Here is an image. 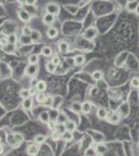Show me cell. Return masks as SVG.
Masks as SVG:
<instances>
[{"label":"cell","instance_id":"cell-1","mask_svg":"<svg viewBox=\"0 0 139 156\" xmlns=\"http://www.w3.org/2000/svg\"><path fill=\"white\" fill-rule=\"evenodd\" d=\"M59 11H60V7L57 3L50 2L46 5V11L48 13V14H51V15L56 16V15L59 14Z\"/></svg>","mask_w":139,"mask_h":156},{"label":"cell","instance_id":"cell-2","mask_svg":"<svg viewBox=\"0 0 139 156\" xmlns=\"http://www.w3.org/2000/svg\"><path fill=\"white\" fill-rule=\"evenodd\" d=\"M38 73V65H32L29 63L26 69H25V74L29 77H36Z\"/></svg>","mask_w":139,"mask_h":156},{"label":"cell","instance_id":"cell-3","mask_svg":"<svg viewBox=\"0 0 139 156\" xmlns=\"http://www.w3.org/2000/svg\"><path fill=\"white\" fill-rule=\"evenodd\" d=\"M18 17H19V19L24 23L29 22L30 19H31L30 14L26 11V9H24V8H21V9L18 11Z\"/></svg>","mask_w":139,"mask_h":156},{"label":"cell","instance_id":"cell-4","mask_svg":"<svg viewBox=\"0 0 139 156\" xmlns=\"http://www.w3.org/2000/svg\"><path fill=\"white\" fill-rule=\"evenodd\" d=\"M55 22V16L54 15H51V14H46L43 16V23L47 26H51L53 23Z\"/></svg>","mask_w":139,"mask_h":156},{"label":"cell","instance_id":"cell-5","mask_svg":"<svg viewBox=\"0 0 139 156\" xmlns=\"http://www.w3.org/2000/svg\"><path fill=\"white\" fill-rule=\"evenodd\" d=\"M57 47L61 54H66V52H68V50H70V44L66 41H60L58 43Z\"/></svg>","mask_w":139,"mask_h":156},{"label":"cell","instance_id":"cell-6","mask_svg":"<svg viewBox=\"0 0 139 156\" xmlns=\"http://www.w3.org/2000/svg\"><path fill=\"white\" fill-rule=\"evenodd\" d=\"M38 150H40V148H38V146L36 145V144H30V145L27 146V149H26L27 154L30 156H36L38 153Z\"/></svg>","mask_w":139,"mask_h":156},{"label":"cell","instance_id":"cell-7","mask_svg":"<svg viewBox=\"0 0 139 156\" xmlns=\"http://www.w3.org/2000/svg\"><path fill=\"white\" fill-rule=\"evenodd\" d=\"M42 33L41 31H38V30L36 29H33L32 32H31V34H30V38H31V42L32 43H38V42L42 40Z\"/></svg>","mask_w":139,"mask_h":156},{"label":"cell","instance_id":"cell-8","mask_svg":"<svg viewBox=\"0 0 139 156\" xmlns=\"http://www.w3.org/2000/svg\"><path fill=\"white\" fill-rule=\"evenodd\" d=\"M91 107L93 105L89 101H84L83 103H81V112L84 115H88L91 111Z\"/></svg>","mask_w":139,"mask_h":156},{"label":"cell","instance_id":"cell-9","mask_svg":"<svg viewBox=\"0 0 139 156\" xmlns=\"http://www.w3.org/2000/svg\"><path fill=\"white\" fill-rule=\"evenodd\" d=\"M46 33H47V36L49 38H55L58 36V30L57 28L53 27V26H48Z\"/></svg>","mask_w":139,"mask_h":156},{"label":"cell","instance_id":"cell-10","mask_svg":"<svg viewBox=\"0 0 139 156\" xmlns=\"http://www.w3.org/2000/svg\"><path fill=\"white\" fill-rule=\"evenodd\" d=\"M107 120H108V122L111 124H116L120 122V117L118 113H116V112H111V113H108V117H107Z\"/></svg>","mask_w":139,"mask_h":156},{"label":"cell","instance_id":"cell-11","mask_svg":"<svg viewBox=\"0 0 139 156\" xmlns=\"http://www.w3.org/2000/svg\"><path fill=\"white\" fill-rule=\"evenodd\" d=\"M22 106L25 110H30L32 108L33 106V100L31 98H25L23 99V102H22Z\"/></svg>","mask_w":139,"mask_h":156},{"label":"cell","instance_id":"cell-12","mask_svg":"<svg viewBox=\"0 0 139 156\" xmlns=\"http://www.w3.org/2000/svg\"><path fill=\"white\" fill-rule=\"evenodd\" d=\"M97 117H98L100 120H105V119H107V117H108V111H107L106 108H104V107L98 108V110H97Z\"/></svg>","mask_w":139,"mask_h":156},{"label":"cell","instance_id":"cell-13","mask_svg":"<svg viewBox=\"0 0 139 156\" xmlns=\"http://www.w3.org/2000/svg\"><path fill=\"white\" fill-rule=\"evenodd\" d=\"M36 101L38 102V103H45V102L47 101V100H49V97L47 96V94H45V92H38V94H36Z\"/></svg>","mask_w":139,"mask_h":156},{"label":"cell","instance_id":"cell-14","mask_svg":"<svg viewBox=\"0 0 139 156\" xmlns=\"http://www.w3.org/2000/svg\"><path fill=\"white\" fill-rule=\"evenodd\" d=\"M38 120L41 121L42 123L47 124L50 120H51V119H50L49 112L48 111H42L41 113H40V115H38Z\"/></svg>","mask_w":139,"mask_h":156},{"label":"cell","instance_id":"cell-15","mask_svg":"<svg viewBox=\"0 0 139 156\" xmlns=\"http://www.w3.org/2000/svg\"><path fill=\"white\" fill-rule=\"evenodd\" d=\"M95 150L98 155H103V154H105L107 152L108 148H107V146H105L104 144H98Z\"/></svg>","mask_w":139,"mask_h":156},{"label":"cell","instance_id":"cell-16","mask_svg":"<svg viewBox=\"0 0 139 156\" xmlns=\"http://www.w3.org/2000/svg\"><path fill=\"white\" fill-rule=\"evenodd\" d=\"M53 53V50H52L51 47L49 46H44L43 48L41 49V54L45 57H50Z\"/></svg>","mask_w":139,"mask_h":156},{"label":"cell","instance_id":"cell-17","mask_svg":"<svg viewBox=\"0 0 139 156\" xmlns=\"http://www.w3.org/2000/svg\"><path fill=\"white\" fill-rule=\"evenodd\" d=\"M64 126H66V131H71V132H73V131H75L76 130V123L75 122H73V121H71V120H68L64 123Z\"/></svg>","mask_w":139,"mask_h":156},{"label":"cell","instance_id":"cell-18","mask_svg":"<svg viewBox=\"0 0 139 156\" xmlns=\"http://www.w3.org/2000/svg\"><path fill=\"white\" fill-rule=\"evenodd\" d=\"M36 88L38 92H45L47 88V83L46 81H44V80H38V82H36Z\"/></svg>","mask_w":139,"mask_h":156},{"label":"cell","instance_id":"cell-19","mask_svg":"<svg viewBox=\"0 0 139 156\" xmlns=\"http://www.w3.org/2000/svg\"><path fill=\"white\" fill-rule=\"evenodd\" d=\"M84 63H85V57L82 54H77L74 57V63L76 66H82Z\"/></svg>","mask_w":139,"mask_h":156},{"label":"cell","instance_id":"cell-20","mask_svg":"<svg viewBox=\"0 0 139 156\" xmlns=\"http://www.w3.org/2000/svg\"><path fill=\"white\" fill-rule=\"evenodd\" d=\"M91 77H93V80H95V81H99V80H101L102 78L104 77V74H103V72H102V71H100V70H97V71L93 72Z\"/></svg>","mask_w":139,"mask_h":156},{"label":"cell","instance_id":"cell-21","mask_svg":"<svg viewBox=\"0 0 139 156\" xmlns=\"http://www.w3.org/2000/svg\"><path fill=\"white\" fill-rule=\"evenodd\" d=\"M61 138H62L63 140H66V142H71L74 138V135L71 131H66H66L61 134Z\"/></svg>","mask_w":139,"mask_h":156},{"label":"cell","instance_id":"cell-22","mask_svg":"<svg viewBox=\"0 0 139 156\" xmlns=\"http://www.w3.org/2000/svg\"><path fill=\"white\" fill-rule=\"evenodd\" d=\"M138 1H133V2H127V5H126V8L128 11H135L137 5H138Z\"/></svg>","mask_w":139,"mask_h":156},{"label":"cell","instance_id":"cell-23","mask_svg":"<svg viewBox=\"0 0 139 156\" xmlns=\"http://www.w3.org/2000/svg\"><path fill=\"white\" fill-rule=\"evenodd\" d=\"M66 121H68V117L63 112H60L56 118V124H64Z\"/></svg>","mask_w":139,"mask_h":156},{"label":"cell","instance_id":"cell-24","mask_svg":"<svg viewBox=\"0 0 139 156\" xmlns=\"http://www.w3.org/2000/svg\"><path fill=\"white\" fill-rule=\"evenodd\" d=\"M38 61H40V58H38V55L33 53V54H30L29 57H28V63H32V65H38Z\"/></svg>","mask_w":139,"mask_h":156},{"label":"cell","instance_id":"cell-25","mask_svg":"<svg viewBox=\"0 0 139 156\" xmlns=\"http://www.w3.org/2000/svg\"><path fill=\"white\" fill-rule=\"evenodd\" d=\"M6 40H7L8 44L15 45L17 42H18V36H17L16 33H11V34H8V36L6 38Z\"/></svg>","mask_w":139,"mask_h":156},{"label":"cell","instance_id":"cell-26","mask_svg":"<svg viewBox=\"0 0 139 156\" xmlns=\"http://www.w3.org/2000/svg\"><path fill=\"white\" fill-rule=\"evenodd\" d=\"M45 142H46V136L44 134H38V135L34 136V142L38 144V145H41Z\"/></svg>","mask_w":139,"mask_h":156},{"label":"cell","instance_id":"cell-27","mask_svg":"<svg viewBox=\"0 0 139 156\" xmlns=\"http://www.w3.org/2000/svg\"><path fill=\"white\" fill-rule=\"evenodd\" d=\"M71 109L73 110L74 112H76V113L81 112V103H79V102H74V103H72Z\"/></svg>","mask_w":139,"mask_h":156},{"label":"cell","instance_id":"cell-28","mask_svg":"<svg viewBox=\"0 0 139 156\" xmlns=\"http://www.w3.org/2000/svg\"><path fill=\"white\" fill-rule=\"evenodd\" d=\"M32 28L28 26V25H24L22 27V34L23 36H30L31 32H32Z\"/></svg>","mask_w":139,"mask_h":156},{"label":"cell","instance_id":"cell-29","mask_svg":"<svg viewBox=\"0 0 139 156\" xmlns=\"http://www.w3.org/2000/svg\"><path fill=\"white\" fill-rule=\"evenodd\" d=\"M56 68H57V67L55 66V65H53L51 61H48V63H46V70L49 72V73H54V72L56 71Z\"/></svg>","mask_w":139,"mask_h":156},{"label":"cell","instance_id":"cell-30","mask_svg":"<svg viewBox=\"0 0 139 156\" xmlns=\"http://www.w3.org/2000/svg\"><path fill=\"white\" fill-rule=\"evenodd\" d=\"M13 134H14V137H15L16 142H18V144L23 142V140H24V135H23L22 133H13Z\"/></svg>","mask_w":139,"mask_h":156},{"label":"cell","instance_id":"cell-31","mask_svg":"<svg viewBox=\"0 0 139 156\" xmlns=\"http://www.w3.org/2000/svg\"><path fill=\"white\" fill-rule=\"evenodd\" d=\"M55 130H56V131H57L58 133L62 134L63 132L66 131V126H64V124H56Z\"/></svg>","mask_w":139,"mask_h":156},{"label":"cell","instance_id":"cell-32","mask_svg":"<svg viewBox=\"0 0 139 156\" xmlns=\"http://www.w3.org/2000/svg\"><path fill=\"white\" fill-rule=\"evenodd\" d=\"M21 43H22L23 45H29L31 44L32 42H31V38H30V36H21Z\"/></svg>","mask_w":139,"mask_h":156},{"label":"cell","instance_id":"cell-33","mask_svg":"<svg viewBox=\"0 0 139 156\" xmlns=\"http://www.w3.org/2000/svg\"><path fill=\"white\" fill-rule=\"evenodd\" d=\"M20 96L22 97L23 99L29 98V97H30L29 90H28V88H22V90H20Z\"/></svg>","mask_w":139,"mask_h":156},{"label":"cell","instance_id":"cell-34","mask_svg":"<svg viewBox=\"0 0 139 156\" xmlns=\"http://www.w3.org/2000/svg\"><path fill=\"white\" fill-rule=\"evenodd\" d=\"M131 86L133 88H139V78L138 77H133L131 79Z\"/></svg>","mask_w":139,"mask_h":156},{"label":"cell","instance_id":"cell-35","mask_svg":"<svg viewBox=\"0 0 139 156\" xmlns=\"http://www.w3.org/2000/svg\"><path fill=\"white\" fill-rule=\"evenodd\" d=\"M51 63H53V65H55V66L57 67L60 65V63H61V60H60V57L58 56V55H54L53 57L51 58Z\"/></svg>","mask_w":139,"mask_h":156},{"label":"cell","instance_id":"cell-36","mask_svg":"<svg viewBox=\"0 0 139 156\" xmlns=\"http://www.w3.org/2000/svg\"><path fill=\"white\" fill-rule=\"evenodd\" d=\"M97 155V152H95V149L93 148H88L87 150H85L84 156H95Z\"/></svg>","mask_w":139,"mask_h":156},{"label":"cell","instance_id":"cell-37","mask_svg":"<svg viewBox=\"0 0 139 156\" xmlns=\"http://www.w3.org/2000/svg\"><path fill=\"white\" fill-rule=\"evenodd\" d=\"M51 138L53 140H58L59 138H61V134L58 133V132L54 129V130H53V132L51 133Z\"/></svg>","mask_w":139,"mask_h":156},{"label":"cell","instance_id":"cell-38","mask_svg":"<svg viewBox=\"0 0 139 156\" xmlns=\"http://www.w3.org/2000/svg\"><path fill=\"white\" fill-rule=\"evenodd\" d=\"M47 124H48V128L51 129V130H54L55 127H56V124H55L54 122H53V121H51V120H50Z\"/></svg>","mask_w":139,"mask_h":156},{"label":"cell","instance_id":"cell-39","mask_svg":"<svg viewBox=\"0 0 139 156\" xmlns=\"http://www.w3.org/2000/svg\"><path fill=\"white\" fill-rule=\"evenodd\" d=\"M29 90V94H30V97H33V96H36V88H33V86H31L30 88H28Z\"/></svg>","mask_w":139,"mask_h":156},{"label":"cell","instance_id":"cell-40","mask_svg":"<svg viewBox=\"0 0 139 156\" xmlns=\"http://www.w3.org/2000/svg\"><path fill=\"white\" fill-rule=\"evenodd\" d=\"M36 1H38V0H26V4H27V5H30V6L36 5Z\"/></svg>","mask_w":139,"mask_h":156},{"label":"cell","instance_id":"cell-41","mask_svg":"<svg viewBox=\"0 0 139 156\" xmlns=\"http://www.w3.org/2000/svg\"><path fill=\"white\" fill-rule=\"evenodd\" d=\"M18 1V3L19 4H21V5H24V4H26V0H17Z\"/></svg>","mask_w":139,"mask_h":156},{"label":"cell","instance_id":"cell-42","mask_svg":"<svg viewBox=\"0 0 139 156\" xmlns=\"http://www.w3.org/2000/svg\"><path fill=\"white\" fill-rule=\"evenodd\" d=\"M135 13H136L137 15H139V3H138V5H137L136 9H135Z\"/></svg>","mask_w":139,"mask_h":156},{"label":"cell","instance_id":"cell-43","mask_svg":"<svg viewBox=\"0 0 139 156\" xmlns=\"http://www.w3.org/2000/svg\"><path fill=\"white\" fill-rule=\"evenodd\" d=\"M133 1H137V0H127V2H133Z\"/></svg>","mask_w":139,"mask_h":156},{"label":"cell","instance_id":"cell-44","mask_svg":"<svg viewBox=\"0 0 139 156\" xmlns=\"http://www.w3.org/2000/svg\"><path fill=\"white\" fill-rule=\"evenodd\" d=\"M1 152H2V146L0 145V153H1Z\"/></svg>","mask_w":139,"mask_h":156}]
</instances>
